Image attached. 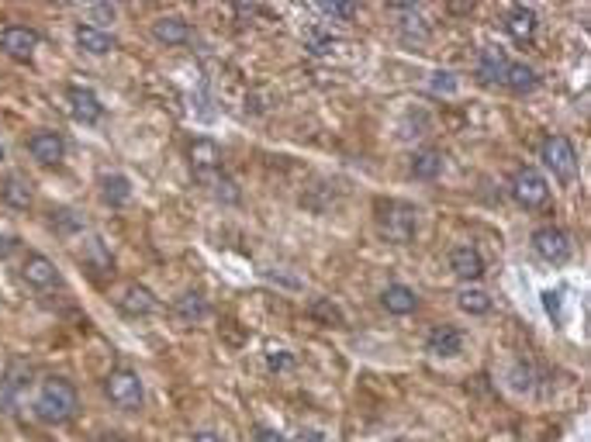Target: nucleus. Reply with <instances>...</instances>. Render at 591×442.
Here are the masks:
<instances>
[{
    "label": "nucleus",
    "mask_w": 591,
    "mask_h": 442,
    "mask_svg": "<svg viewBox=\"0 0 591 442\" xmlns=\"http://www.w3.org/2000/svg\"><path fill=\"white\" fill-rule=\"evenodd\" d=\"M318 11L329 17H356L360 15V7L356 4H318Z\"/></svg>",
    "instance_id": "nucleus-28"
},
{
    "label": "nucleus",
    "mask_w": 591,
    "mask_h": 442,
    "mask_svg": "<svg viewBox=\"0 0 591 442\" xmlns=\"http://www.w3.org/2000/svg\"><path fill=\"white\" fill-rule=\"evenodd\" d=\"M301 442H322V436H318V432H305V436H301Z\"/></svg>",
    "instance_id": "nucleus-35"
},
{
    "label": "nucleus",
    "mask_w": 591,
    "mask_h": 442,
    "mask_svg": "<svg viewBox=\"0 0 591 442\" xmlns=\"http://www.w3.org/2000/svg\"><path fill=\"white\" fill-rule=\"evenodd\" d=\"M429 94H436V97H453L456 94V76L446 73V69H436L433 76H429Z\"/></svg>",
    "instance_id": "nucleus-26"
},
{
    "label": "nucleus",
    "mask_w": 591,
    "mask_h": 442,
    "mask_svg": "<svg viewBox=\"0 0 591 442\" xmlns=\"http://www.w3.org/2000/svg\"><path fill=\"white\" fill-rule=\"evenodd\" d=\"M546 194H550V187H546L543 173H536V170L516 173V180H512V197H516L522 207H539L546 201Z\"/></svg>",
    "instance_id": "nucleus-5"
},
{
    "label": "nucleus",
    "mask_w": 591,
    "mask_h": 442,
    "mask_svg": "<svg viewBox=\"0 0 591 442\" xmlns=\"http://www.w3.org/2000/svg\"><path fill=\"white\" fill-rule=\"evenodd\" d=\"M174 311L180 318H187V322H201V318H208V297L201 294V290H187V294H180L176 297Z\"/></svg>",
    "instance_id": "nucleus-20"
},
{
    "label": "nucleus",
    "mask_w": 591,
    "mask_h": 442,
    "mask_svg": "<svg viewBox=\"0 0 591 442\" xmlns=\"http://www.w3.org/2000/svg\"><path fill=\"white\" fill-rule=\"evenodd\" d=\"M536 25H539V21H536V15H533L529 7H512V11H508V17H505V32L512 35L516 42H522V45H526V42H533Z\"/></svg>",
    "instance_id": "nucleus-16"
},
{
    "label": "nucleus",
    "mask_w": 591,
    "mask_h": 442,
    "mask_svg": "<svg viewBox=\"0 0 591 442\" xmlns=\"http://www.w3.org/2000/svg\"><path fill=\"white\" fill-rule=\"evenodd\" d=\"M456 305L464 307L467 315H487V311H491V294L481 287H467V290H460Z\"/></svg>",
    "instance_id": "nucleus-24"
},
{
    "label": "nucleus",
    "mask_w": 591,
    "mask_h": 442,
    "mask_svg": "<svg viewBox=\"0 0 591 442\" xmlns=\"http://www.w3.org/2000/svg\"><path fill=\"white\" fill-rule=\"evenodd\" d=\"M187 159H191V166L197 170V176H211V173H218V166H222V149L211 138H191Z\"/></svg>",
    "instance_id": "nucleus-8"
},
{
    "label": "nucleus",
    "mask_w": 591,
    "mask_h": 442,
    "mask_svg": "<svg viewBox=\"0 0 591 442\" xmlns=\"http://www.w3.org/2000/svg\"><path fill=\"white\" fill-rule=\"evenodd\" d=\"M0 49L7 52L11 59H18V63H28L38 49V35L32 28H21V25L0 28Z\"/></svg>",
    "instance_id": "nucleus-6"
},
{
    "label": "nucleus",
    "mask_w": 591,
    "mask_h": 442,
    "mask_svg": "<svg viewBox=\"0 0 591 442\" xmlns=\"http://www.w3.org/2000/svg\"><path fill=\"white\" fill-rule=\"evenodd\" d=\"M201 180L215 184V190H218V197H222V201H232V205H239V187H235L232 180L218 176V173H211V176H201Z\"/></svg>",
    "instance_id": "nucleus-27"
},
{
    "label": "nucleus",
    "mask_w": 591,
    "mask_h": 442,
    "mask_svg": "<svg viewBox=\"0 0 591 442\" xmlns=\"http://www.w3.org/2000/svg\"><path fill=\"white\" fill-rule=\"evenodd\" d=\"M270 370H274V374H280V370H284V374L295 370V357H291V353H270Z\"/></svg>",
    "instance_id": "nucleus-29"
},
{
    "label": "nucleus",
    "mask_w": 591,
    "mask_h": 442,
    "mask_svg": "<svg viewBox=\"0 0 591 442\" xmlns=\"http://www.w3.org/2000/svg\"><path fill=\"white\" fill-rule=\"evenodd\" d=\"M194 442H222V439H218L215 432H197V436H194Z\"/></svg>",
    "instance_id": "nucleus-32"
},
{
    "label": "nucleus",
    "mask_w": 591,
    "mask_h": 442,
    "mask_svg": "<svg viewBox=\"0 0 591 442\" xmlns=\"http://www.w3.org/2000/svg\"><path fill=\"white\" fill-rule=\"evenodd\" d=\"M118 307H122L125 315H132V318L153 315V311H156V294L145 287V284H132V287H125Z\"/></svg>",
    "instance_id": "nucleus-14"
},
{
    "label": "nucleus",
    "mask_w": 591,
    "mask_h": 442,
    "mask_svg": "<svg viewBox=\"0 0 591 442\" xmlns=\"http://www.w3.org/2000/svg\"><path fill=\"white\" fill-rule=\"evenodd\" d=\"M105 394L111 405H118L125 411L142 408V397H145V387L135 370H111L105 380Z\"/></svg>",
    "instance_id": "nucleus-2"
},
{
    "label": "nucleus",
    "mask_w": 591,
    "mask_h": 442,
    "mask_svg": "<svg viewBox=\"0 0 591 442\" xmlns=\"http://www.w3.org/2000/svg\"><path fill=\"white\" fill-rule=\"evenodd\" d=\"M101 197H105V205H111V207L128 205V197H132V184H128V176L107 173L105 180H101Z\"/></svg>",
    "instance_id": "nucleus-22"
},
{
    "label": "nucleus",
    "mask_w": 591,
    "mask_h": 442,
    "mask_svg": "<svg viewBox=\"0 0 591 442\" xmlns=\"http://www.w3.org/2000/svg\"><path fill=\"white\" fill-rule=\"evenodd\" d=\"M153 35L163 45H187L191 42V25L184 17H159L153 25Z\"/></svg>",
    "instance_id": "nucleus-17"
},
{
    "label": "nucleus",
    "mask_w": 591,
    "mask_h": 442,
    "mask_svg": "<svg viewBox=\"0 0 591 442\" xmlns=\"http://www.w3.org/2000/svg\"><path fill=\"white\" fill-rule=\"evenodd\" d=\"M505 66H508V63H505L502 55H498L495 49H487L485 55L477 59V69H474V73H477V80H481V84L491 86V84H502Z\"/></svg>",
    "instance_id": "nucleus-23"
},
{
    "label": "nucleus",
    "mask_w": 591,
    "mask_h": 442,
    "mask_svg": "<svg viewBox=\"0 0 591 442\" xmlns=\"http://www.w3.org/2000/svg\"><path fill=\"white\" fill-rule=\"evenodd\" d=\"M450 270L460 276V280H477L485 273V256L477 253L474 246H456L450 253Z\"/></svg>",
    "instance_id": "nucleus-13"
},
{
    "label": "nucleus",
    "mask_w": 591,
    "mask_h": 442,
    "mask_svg": "<svg viewBox=\"0 0 591 442\" xmlns=\"http://www.w3.org/2000/svg\"><path fill=\"white\" fill-rule=\"evenodd\" d=\"M426 349L433 357H443V359L456 357L464 349V332L456 325H436L433 332H429V339H426Z\"/></svg>",
    "instance_id": "nucleus-10"
},
{
    "label": "nucleus",
    "mask_w": 591,
    "mask_h": 442,
    "mask_svg": "<svg viewBox=\"0 0 591 442\" xmlns=\"http://www.w3.org/2000/svg\"><path fill=\"white\" fill-rule=\"evenodd\" d=\"M502 80L508 84V90H516V94H533L539 86V76L533 66H526V63H508L502 73Z\"/></svg>",
    "instance_id": "nucleus-19"
},
{
    "label": "nucleus",
    "mask_w": 591,
    "mask_h": 442,
    "mask_svg": "<svg viewBox=\"0 0 591 442\" xmlns=\"http://www.w3.org/2000/svg\"><path fill=\"white\" fill-rule=\"evenodd\" d=\"M73 38H76L80 52H87V55H107V52L115 49V38L105 28H97V25H80Z\"/></svg>",
    "instance_id": "nucleus-15"
},
{
    "label": "nucleus",
    "mask_w": 591,
    "mask_h": 442,
    "mask_svg": "<svg viewBox=\"0 0 591 442\" xmlns=\"http://www.w3.org/2000/svg\"><path fill=\"white\" fill-rule=\"evenodd\" d=\"M443 166H446V159L436 153V149H418L412 156V176L416 180H436L443 173Z\"/></svg>",
    "instance_id": "nucleus-21"
},
{
    "label": "nucleus",
    "mask_w": 591,
    "mask_h": 442,
    "mask_svg": "<svg viewBox=\"0 0 591 442\" xmlns=\"http://www.w3.org/2000/svg\"><path fill=\"white\" fill-rule=\"evenodd\" d=\"M377 221H381V232L384 238H391V242H408V238L416 236V225H418V211L412 205H381L377 207Z\"/></svg>",
    "instance_id": "nucleus-3"
},
{
    "label": "nucleus",
    "mask_w": 591,
    "mask_h": 442,
    "mask_svg": "<svg viewBox=\"0 0 591 442\" xmlns=\"http://www.w3.org/2000/svg\"><path fill=\"white\" fill-rule=\"evenodd\" d=\"M543 163L560 176V180H571L574 170H577V156H574L571 138L554 136L543 142Z\"/></svg>",
    "instance_id": "nucleus-4"
},
{
    "label": "nucleus",
    "mask_w": 591,
    "mask_h": 442,
    "mask_svg": "<svg viewBox=\"0 0 591 442\" xmlns=\"http://www.w3.org/2000/svg\"><path fill=\"white\" fill-rule=\"evenodd\" d=\"M253 442H287L280 432H274V428H260L256 436H253Z\"/></svg>",
    "instance_id": "nucleus-31"
},
{
    "label": "nucleus",
    "mask_w": 591,
    "mask_h": 442,
    "mask_svg": "<svg viewBox=\"0 0 591 442\" xmlns=\"http://www.w3.org/2000/svg\"><path fill=\"white\" fill-rule=\"evenodd\" d=\"M28 149H32V156L42 166H59L63 156H66V142H63L59 132H35L32 142H28Z\"/></svg>",
    "instance_id": "nucleus-9"
},
{
    "label": "nucleus",
    "mask_w": 591,
    "mask_h": 442,
    "mask_svg": "<svg viewBox=\"0 0 591 442\" xmlns=\"http://www.w3.org/2000/svg\"><path fill=\"white\" fill-rule=\"evenodd\" d=\"M0 159H4V146H0Z\"/></svg>",
    "instance_id": "nucleus-36"
},
{
    "label": "nucleus",
    "mask_w": 591,
    "mask_h": 442,
    "mask_svg": "<svg viewBox=\"0 0 591 442\" xmlns=\"http://www.w3.org/2000/svg\"><path fill=\"white\" fill-rule=\"evenodd\" d=\"M21 276H25L28 287H35V290H53L55 284H59V270L53 266V259H45V256H32V259L25 263Z\"/></svg>",
    "instance_id": "nucleus-12"
},
{
    "label": "nucleus",
    "mask_w": 591,
    "mask_h": 442,
    "mask_svg": "<svg viewBox=\"0 0 591 442\" xmlns=\"http://www.w3.org/2000/svg\"><path fill=\"white\" fill-rule=\"evenodd\" d=\"M76 405H80V397H76V387H73L66 377H45L42 380V391H38V405H35L42 422L63 426V422H70L73 415H76Z\"/></svg>",
    "instance_id": "nucleus-1"
},
{
    "label": "nucleus",
    "mask_w": 591,
    "mask_h": 442,
    "mask_svg": "<svg viewBox=\"0 0 591 442\" xmlns=\"http://www.w3.org/2000/svg\"><path fill=\"white\" fill-rule=\"evenodd\" d=\"M94 442H122V436L118 432H105V436H97Z\"/></svg>",
    "instance_id": "nucleus-33"
},
{
    "label": "nucleus",
    "mask_w": 591,
    "mask_h": 442,
    "mask_svg": "<svg viewBox=\"0 0 591 442\" xmlns=\"http://www.w3.org/2000/svg\"><path fill=\"white\" fill-rule=\"evenodd\" d=\"M381 305L391 311V315H412L418 307V297L412 287H405V284H391V287L381 294Z\"/></svg>",
    "instance_id": "nucleus-18"
},
{
    "label": "nucleus",
    "mask_w": 591,
    "mask_h": 442,
    "mask_svg": "<svg viewBox=\"0 0 591 442\" xmlns=\"http://www.w3.org/2000/svg\"><path fill=\"white\" fill-rule=\"evenodd\" d=\"M66 97H70L73 115H76L80 121L94 125V121L105 118V104L97 101V94H94V90H87V86H70V90H66Z\"/></svg>",
    "instance_id": "nucleus-11"
},
{
    "label": "nucleus",
    "mask_w": 591,
    "mask_h": 442,
    "mask_svg": "<svg viewBox=\"0 0 591 442\" xmlns=\"http://www.w3.org/2000/svg\"><path fill=\"white\" fill-rule=\"evenodd\" d=\"M11 246H15V242H11V238H4V236H0V259H4V256L11 253Z\"/></svg>",
    "instance_id": "nucleus-34"
},
{
    "label": "nucleus",
    "mask_w": 591,
    "mask_h": 442,
    "mask_svg": "<svg viewBox=\"0 0 591 442\" xmlns=\"http://www.w3.org/2000/svg\"><path fill=\"white\" fill-rule=\"evenodd\" d=\"M533 249L546 263H564L571 256V238L564 236L560 228H539L536 236H533Z\"/></svg>",
    "instance_id": "nucleus-7"
},
{
    "label": "nucleus",
    "mask_w": 591,
    "mask_h": 442,
    "mask_svg": "<svg viewBox=\"0 0 591 442\" xmlns=\"http://www.w3.org/2000/svg\"><path fill=\"white\" fill-rule=\"evenodd\" d=\"M4 201L11 207H28L32 205V187H28L25 180H18V176H11V180L4 184Z\"/></svg>",
    "instance_id": "nucleus-25"
},
{
    "label": "nucleus",
    "mask_w": 591,
    "mask_h": 442,
    "mask_svg": "<svg viewBox=\"0 0 591 442\" xmlns=\"http://www.w3.org/2000/svg\"><path fill=\"white\" fill-rule=\"evenodd\" d=\"M308 49H312V52H329V49H332V42L326 38V35L315 32V35H308Z\"/></svg>",
    "instance_id": "nucleus-30"
}]
</instances>
